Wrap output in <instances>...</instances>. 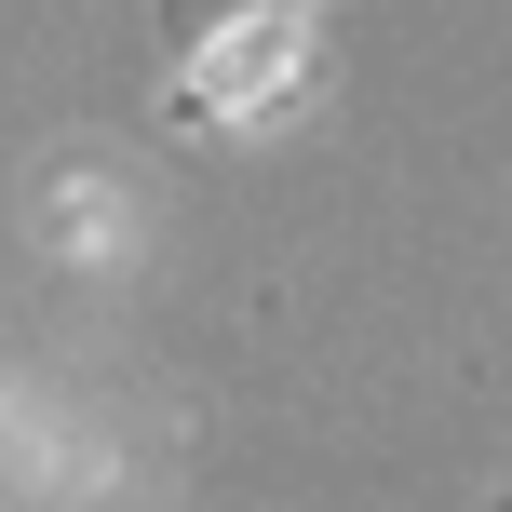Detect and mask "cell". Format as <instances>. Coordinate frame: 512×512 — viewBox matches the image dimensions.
Here are the masks:
<instances>
[{"label":"cell","instance_id":"1","mask_svg":"<svg viewBox=\"0 0 512 512\" xmlns=\"http://www.w3.org/2000/svg\"><path fill=\"white\" fill-rule=\"evenodd\" d=\"M283 81H297V27H283V14H230V27H216V54H203V95L216 108L283 95Z\"/></svg>","mask_w":512,"mask_h":512}]
</instances>
